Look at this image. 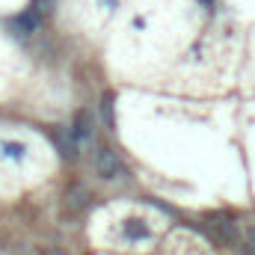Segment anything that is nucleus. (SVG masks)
Returning a JSON list of instances; mask_svg holds the SVG:
<instances>
[{
    "label": "nucleus",
    "mask_w": 255,
    "mask_h": 255,
    "mask_svg": "<svg viewBox=\"0 0 255 255\" xmlns=\"http://www.w3.org/2000/svg\"><path fill=\"white\" fill-rule=\"evenodd\" d=\"M95 172H98V178H104V181L119 178V175H122V160H119V154H116L113 148H98V151H95Z\"/></svg>",
    "instance_id": "nucleus-1"
},
{
    "label": "nucleus",
    "mask_w": 255,
    "mask_h": 255,
    "mask_svg": "<svg viewBox=\"0 0 255 255\" xmlns=\"http://www.w3.org/2000/svg\"><path fill=\"white\" fill-rule=\"evenodd\" d=\"M71 133H74L77 145H89V142H92V136H95V122H92V113H89V110H80V113L74 116Z\"/></svg>",
    "instance_id": "nucleus-2"
},
{
    "label": "nucleus",
    "mask_w": 255,
    "mask_h": 255,
    "mask_svg": "<svg viewBox=\"0 0 255 255\" xmlns=\"http://www.w3.org/2000/svg\"><path fill=\"white\" fill-rule=\"evenodd\" d=\"M39 24H42V12H39V9H33V6H30L24 15L12 18V27H15L18 33H24V36H27V33H33V30H39Z\"/></svg>",
    "instance_id": "nucleus-3"
},
{
    "label": "nucleus",
    "mask_w": 255,
    "mask_h": 255,
    "mask_svg": "<svg viewBox=\"0 0 255 255\" xmlns=\"http://www.w3.org/2000/svg\"><path fill=\"white\" fill-rule=\"evenodd\" d=\"M54 142L60 145V151H63V157H74L77 154V139H74V133L68 130V128H57L54 130Z\"/></svg>",
    "instance_id": "nucleus-4"
},
{
    "label": "nucleus",
    "mask_w": 255,
    "mask_h": 255,
    "mask_svg": "<svg viewBox=\"0 0 255 255\" xmlns=\"http://www.w3.org/2000/svg\"><path fill=\"white\" fill-rule=\"evenodd\" d=\"M214 232H217V238H220V241H226V244H235V241H238V229H235L229 220L214 223Z\"/></svg>",
    "instance_id": "nucleus-5"
},
{
    "label": "nucleus",
    "mask_w": 255,
    "mask_h": 255,
    "mask_svg": "<svg viewBox=\"0 0 255 255\" xmlns=\"http://www.w3.org/2000/svg\"><path fill=\"white\" fill-rule=\"evenodd\" d=\"M83 205H86V193L83 190H71L68 193V208H71V211H80Z\"/></svg>",
    "instance_id": "nucleus-6"
},
{
    "label": "nucleus",
    "mask_w": 255,
    "mask_h": 255,
    "mask_svg": "<svg viewBox=\"0 0 255 255\" xmlns=\"http://www.w3.org/2000/svg\"><path fill=\"white\" fill-rule=\"evenodd\" d=\"M101 113H104V119H107V128L113 130V125H116V122H113V101H110V98H104V104H101Z\"/></svg>",
    "instance_id": "nucleus-7"
},
{
    "label": "nucleus",
    "mask_w": 255,
    "mask_h": 255,
    "mask_svg": "<svg viewBox=\"0 0 255 255\" xmlns=\"http://www.w3.org/2000/svg\"><path fill=\"white\" fill-rule=\"evenodd\" d=\"M54 6H57V0H33V9H39L42 15H48Z\"/></svg>",
    "instance_id": "nucleus-8"
},
{
    "label": "nucleus",
    "mask_w": 255,
    "mask_h": 255,
    "mask_svg": "<svg viewBox=\"0 0 255 255\" xmlns=\"http://www.w3.org/2000/svg\"><path fill=\"white\" fill-rule=\"evenodd\" d=\"M247 241H250V247L255 250V226H250V229H247Z\"/></svg>",
    "instance_id": "nucleus-9"
},
{
    "label": "nucleus",
    "mask_w": 255,
    "mask_h": 255,
    "mask_svg": "<svg viewBox=\"0 0 255 255\" xmlns=\"http://www.w3.org/2000/svg\"><path fill=\"white\" fill-rule=\"evenodd\" d=\"M42 255H65L63 250H54V247H42Z\"/></svg>",
    "instance_id": "nucleus-10"
}]
</instances>
